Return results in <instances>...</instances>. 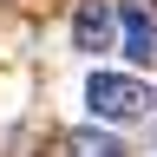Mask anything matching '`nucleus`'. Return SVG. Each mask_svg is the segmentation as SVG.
Segmentation results:
<instances>
[{
  "mask_svg": "<svg viewBox=\"0 0 157 157\" xmlns=\"http://www.w3.org/2000/svg\"><path fill=\"white\" fill-rule=\"evenodd\" d=\"M85 111L98 124H144L157 111V92H151V78H137V72H105L98 66L85 78Z\"/></svg>",
  "mask_w": 157,
  "mask_h": 157,
  "instance_id": "nucleus-1",
  "label": "nucleus"
},
{
  "mask_svg": "<svg viewBox=\"0 0 157 157\" xmlns=\"http://www.w3.org/2000/svg\"><path fill=\"white\" fill-rule=\"evenodd\" d=\"M118 46L137 66H157V0H118Z\"/></svg>",
  "mask_w": 157,
  "mask_h": 157,
  "instance_id": "nucleus-2",
  "label": "nucleus"
},
{
  "mask_svg": "<svg viewBox=\"0 0 157 157\" xmlns=\"http://www.w3.org/2000/svg\"><path fill=\"white\" fill-rule=\"evenodd\" d=\"M118 39V0H85L72 13V46L78 52H105Z\"/></svg>",
  "mask_w": 157,
  "mask_h": 157,
  "instance_id": "nucleus-3",
  "label": "nucleus"
},
{
  "mask_svg": "<svg viewBox=\"0 0 157 157\" xmlns=\"http://www.w3.org/2000/svg\"><path fill=\"white\" fill-rule=\"evenodd\" d=\"M72 151H78V157H118V144H105V137H92V131H78Z\"/></svg>",
  "mask_w": 157,
  "mask_h": 157,
  "instance_id": "nucleus-4",
  "label": "nucleus"
}]
</instances>
